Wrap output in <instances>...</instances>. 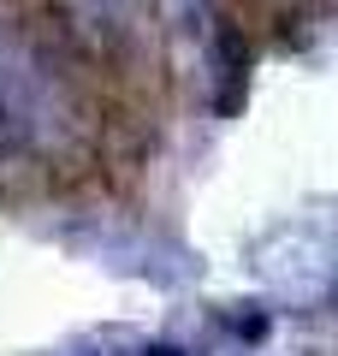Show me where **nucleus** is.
<instances>
[{
	"mask_svg": "<svg viewBox=\"0 0 338 356\" xmlns=\"http://www.w3.org/2000/svg\"><path fill=\"white\" fill-rule=\"evenodd\" d=\"M161 356H172V350H161Z\"/></svg>",
	"mask_w": 338,
	"mask_h": 356,
	"instance_id": "obj_1",
	"label": "nucleus"
}]
</instances>
